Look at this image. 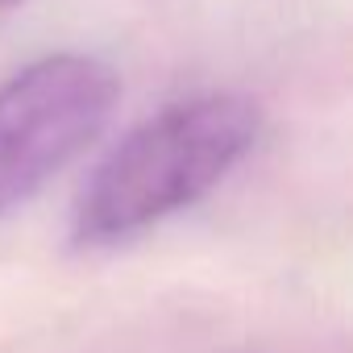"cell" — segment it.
I'll return each mask as SVG.
<instances>
[{
	"label": "cell",
	"instance_id": "1",
	"mask_svg": "<svg viewBox=\"0 0 353 353\" xmlns=\"http://www.w3.org/2000/svg\"><path fill=\"white\" fill-rule=\"evenodd\" d=\"M258 137L245 96L183 100L137 125L88 179L75 204L79 245H117L204 200Z\"/></svg>",
	"mask_w": 353,
	"mask_h": 353
},
{
	"label": "cell",
	"instance_id": "3",
	"mask_svg": "<svg viewBox=\"0 0 353 353\" xmlns=\"http://www.w3.org/2000/svg\"><path fill=\"white\" fill-rule=\"evenodd\" d=\"M17 5V0H0V9H13Z\"/></svg>",
	"mask_w": 353,
	"mask_h": 353
},
{
	"label": "cell",
	"instance_id": "2",
	"mask_svg": "<svg viewBox=\"0 0 353 353\" xmlns=\"http://www.w3.org/2000/svg\"><path fill=\"white\" fill-rule=\"evenodd\" d=\"M121 75L96 54H46L0 83V212L34 200L108 125Z\"/></svg>",
	"mask_w": 353,
	"mask_h": 353
}]
</instances>
